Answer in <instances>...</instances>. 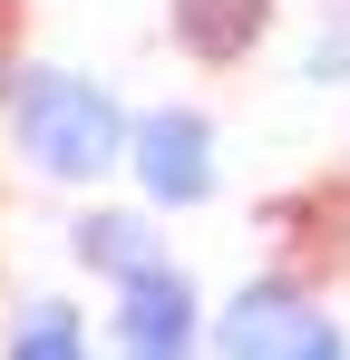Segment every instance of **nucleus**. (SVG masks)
Listing matches in <instances>:
<instances>
[{"label":"nucleus","mask_w":350,"mask_h":360,"mask_svg":"<svg viewBox=\"0 0 350 360\" xmlns=\"http://www.w3.org/2000/svg\"><path fill=\"white\" fill-rule=\"evenodd\" d=\"M127 98H117L108 78H88V68L68 59H30L20 68V88H10V108H0V146H10V166L30 185H49V195H108L127 176Z\"/></svg>","instance_id":"obj_1"},{"label":"nucleus","mask_w":350,"mask_h":360,"mask_svg":"<svg viewBox=\"0 0 350 360\" xmlns=\"http://www.w3.org/2000/svg\"><path fill=\"white\" fill-rule=\"evenodd\" d=\"M205 360H350V311L331 292V273L302 253H273L263 273H243L214 302Z\"/></svg>","instance_id":"obj_2"},{"label":"nucleus","mask_w":350,"mask_h":360,"mask_svg":"<svg viewBox=\"0 0 350 360\" xmlns=\"http://www.w3.org/2000/svg\"><path fill=\"white\" fill-rule=\"evenodd\" d=\"M127 195L156 205L166 224L175 214H205L224 195V127H214V108H195V98L136 108L127 117Z\"/></svg>","instance_id":"obj_3"},{"label":"nucleus","mask_w":350,"mask_h":360,"mask_svg":"<svg viewBox=\"0 0 350 360\" xmlns=\"http://www.w3.org/2000/svg\"><path fill=\"white\" fill-rule=\"evenodd\" d=\"M205 331H214V292H205L175 253L146 263L136 283H117L108 311H98L108 360H205Z\"/></svg>","instance_id":"obj_4"},{"label":"nucleus","mask_w":350,"mask_h":360,"mask_svg":"<svg viewBox=\"0 0 350 360\" xmlns=\"http://www.w3.org/2000/svg\"><path fill=\"white\" fill-rule=\"evenodd\" d=\"M166 214L156 205H136V195H78V214H68V263L98 283V292H117V283H136L146 263H166Z\"/></svg>","instance_id":"obj_5"},{"label":"nucleus","mask_w":350,"mask_h":360,"mask_svg":"<svg viewBox=\"0 0 350 360\" xmlns=\"http://www.w3.org/2000/svg\"><path fill=\"white\" fill-rule=\"evenodd\" d=\"M166 39L195 68H243L273 39V0H166Z\"/></svg>","instance_id":"obj_6"},{"label":"nucleus","mask_w":350,"mask_h":360,"mask_svg":"<svg viewBox=\"0 0 350 360\" xmlns=\"http://www.w3.org/2000/svg\"><path fill=\"white\" fill-rule=\"evenodd\" d=\"M0 360H98V321L78 292H30L0 331Z\"/></svg>","instance_id":"obj_7"},{"label":"nucleus","mask_w":350,"mask_h":360,"mask_svg":"<svg viewBox=\"0 0 350 360\" xmlns=\"http://www.w3.org/2000/svg\"><path fill=\"white\" fill-rule=\"evenodd\" d=\"M292 78H302V88H350V10H341V20H321V30L302 39Z\"/></svg>","instance_id":"obj_8"},{"label":"nucleus","mask_w":350,"mask_h":360,"mask_svg":"<svg viewBox=\"0 0 350 360\" xmlns=\"http://www.w3.org/2000/svg\"><path fill=\"white\" fill-rule=\"evenodd\" d=\"M20 68H30V49H20V30L0 20V108H10V88H20Z\"/></svg>","instance_id":"obj_9"},{"label":"nucleus","mask_w":350,"mask_h":360,"mask_svg":"<svg viewBox=\"0 0 350 360\" xmlns=\"http://www.w3.org/2000/svg\"><path fill=\"white\" fill-rule=\"evenodd\" d=\"M321 273H331V292H350V234L331 243V263H321Z\"/></svg>","instance_id":"obj_10"}]
</instances>
